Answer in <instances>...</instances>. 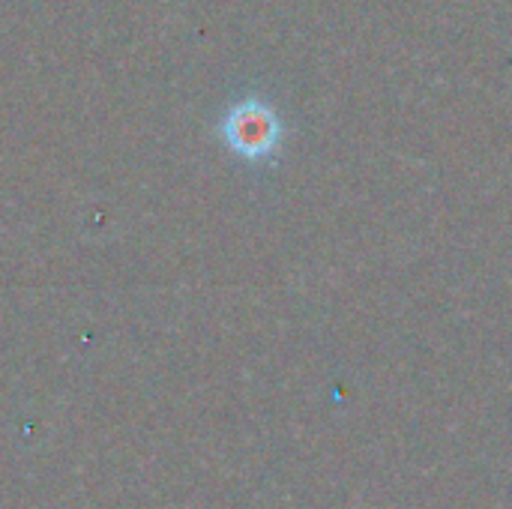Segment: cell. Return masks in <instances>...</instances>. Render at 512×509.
Instances as JSON below:
<instances>
[{"instance_id": "obj_1", "label": "cell", "mask_w": 512, "mask_h": 509, "mask_svg": "<svg viewBox=\"0 0 512 509\" xmlns=\"http://www.w3.org/2000/svg\"><path fill=\"white\" fill-rule=\"evenodd\" d=\"M222 138L246 159H267L282 141V120L264 99H243L225 114Z\"/></svg>"}]
</instances>
